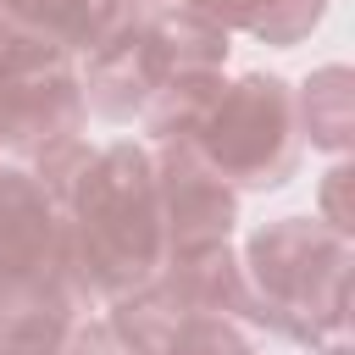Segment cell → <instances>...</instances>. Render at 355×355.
<instances>
[{
    "label": "cell",
    "mask_w": 355,
    "mask_h": 355,
    "mask_svg": "<svg viewBox=\"0 0 355 355\" xmlns=\"http://www.w3.org/2000/svg\"><path fill=\"white\" fill-rule=\"evenodd\" d=\"M150 161H155V205H161L166 261L227 244L233 222H239V189L194 150V139H161Z\"/></svg>",
    "instance_id": "8992f818"
},
{
    "label": "cell",
    "mask_w": 355,
    "mask_h": 355,
    "mask_svg": "<svg viewBox=\"0 0 355 355\" xmlns=\"http://www.w3.org/2000/svg\"><path fill=\"white\" fill-rule=\"evenodd\" d=\"M155 355H255V344L227 316H183Z\"/></svg>",
    "instance_id": "5bb4252c"
},
{
    "label": "cell",
    "mask_w": 355,
    "mask_h": 355,
    "mask_svg": "<svg viewBox=\"0 0 355 355\" xmlns=\"http://www.w3.org/2000/svg\"><path fill=\"white\" fill-rule=\"evenodd\" d=\"M222 94V67H178L144 105V128L150 139H194V128L205 122L211 100Z\"/></svg>",
    "instance_id": "4fadbf2b"
},
{
    "label": "cell",
    "mask_w": 355,
    "mask_h": 355,
    "mask_svg": "<svg viewBox=\"0 0 355 355\" xmlns=\"http://www.w3.org/2000/svg\"><path fill=\"white\" fill-rule=\"evenodd\" d=\"M61 205V261L89 305H111L150 283L166 261L155 161L144 144L116 139L83 161Z\"/></svg>",
    "instance_id": "6da1fadb"
},
{
    "label": "cell",
    "mask_w": 355,
    "mask_h": 355,
    "mask_svg": "<svg viewBox=\"0 0 355 355\" xmlns=\"http://www.w3.org/2000/svg\"><path fill=\"white\" fill-rule=\"evenodd\" d=\"M122 11H133V6H122V0H0L6 28H22L61 55H78V50L89 55L122 22Z\"/></svg>",
    "instance_id": "30bf717a"
},
{
    "label": "cell",
    "mask_w": 355,
    "mask_h": 355,
    "mask_svg": "<svg viewBox=\"0 0 355 355\" xmlns=\"http://www.w3.org/2000/svg\"><path fill=\"white\" fill-rule=\"evenodd\" d=\"M61 261V205L22 166L0 155V277L55 272Z\"/></svg>",
    "instance_id": "ba28073f"
},
{
    "label": "cell",
    "mask_w": 355,
    "mask_h": 355,
    "mask_svg": "<svg viewBox=\"0 0 355 355\" xmlns=\"http://www.w3.org/2000/svg\"><path fill=\"white\" fill-rule=\"evenodd\" d=\"M155 283L166 288V300L183 316H227V322L255 327V294H250V277H244V266H239V255L227 244L161 261Z\"/></svg>",
    "instance_id": "9c48e42d"
},
{
    "label": "cell",
    "mask_w": 355,
    "mask_h": 355,
    "mask_svg": "<svg viewBox=\"0 0 355 355\" xmlns=\"http://www.w3.org/2000/svg\"><path fill=\"white\" fill-rule=\"evenodd\" d=\"M200 17H211L222 33H250L261 44H300L322 17H327V0H178Z\"/></svg>",
    "instance_id": "8fae6325"
},
{
    "label": "cell",
    "mask_w": 355,
    "mask_h": 355,
    "mask_svg": "<svg viewBox=\"0 0 355 355\" xmlns=\"http://www.w3.org/2000/svg\"><path fill=\"white\" fill-rule=\"evenodd\" d=\"M344 189H349V161L338 155V161H333V172L322 178V222H327V227H338V233H349V205H344Z\"/></svg>",
    "instance_id": "9a60e30c"
},
{
    "label": "cell",
    "mask_w": 355,
    "mask_h": 355,
    "mask_svg": "<svg viewBox=\"0 0 355 355\" xmlns=\"http://www.w3.org/2000/svg\"><path fill=\"white\" fill-rule=\"evenodd\" d=\"M122 6H161V0H122Z\"/></svg>",
    "instance_id": "e0dca14e"
},
{
    "label": "cell",
    "mask_w": 355,
    "mask_h": 355,
    "mask_svg": "<svg viewBox=\"0 0 355 355\" xmlns=\"http://www.w3.org/2000/svg\"><path fill=\"white\" fill-rule=\"evenodd\" d=\"M94 311L67 266L33 277H0V355H61L78 316Z\"/></svg>",
    "instance_id": "52a82bcc"
},
{
    "label": "cell",
    "mask_w": 355,
    "mask_h": 355,
    "mask_svg": "<svg viewBox=\"0 0 355 355\" xmlns=\"http://www.w3.org/2000/svg\"><path fill=\"white\" fill-rule=\"evenodd\" d=\"M311 355H349V349H344V344L333 338V344H311Z\"/></svg>",
    "instance_id": "2e32d148"
},
{
    "label": "cell",
    "mask_w": 355,
    "mask_h": 355,
    "mask_svg": "<svg viewBox=\"0 0 355 355\" xmlns=\"http://www.w3.org/2000/svg\"><path fill=\"white\" fill-rule=\"evenodd\" d=\"M222 61H227V33L211 17L161 0V6L122 11V22L89 50L78 89L94 116L133 122L178 67H222Z\"/></svg>",
    "instance_id": "3957f363"
},
{
    "label": "cell",
    "mask_w": 355,
    "mask_h": 355,
    "mask_svg": "<svg viewBox=\"0 0 355 355\" xmlns=\"http://www.w3.org/2000/svg\"><path fill=\"white\" fill-rule=\"evenodd\" d=\"M244 277L255 294V327L300 349L333 344L349 327V233L322 216H283L250 233Z\"/></svg>",
    "instance_id": "7a4b0ae2"
},
{
    "label": "cell",
    "mask_w": 355,
    "mask_h": 355,
    "mask_svg": "<svg viewBox=\"0 0 355 355\" xmlns=\"http://www.w3.org/2000/svg\"><path fill=\"white\" fill-rule=\"evenodd\" d=\"M83 89L72 55L0 22V155L33 161L83 128Z\"/></svg>",
    "instance_id": "5b68a950"
},
{
    "label": "cell",
    "mask_w": 355,
    "mask_h": 355,
    "mask_svg": "<svg viewBox=\"0 0 355 355\" xmlns=\"http://www.w3.org/2000/svg\"><path fill=\"white\" fill-rule=\"evenodd\" d=\"M294 122L300 144H316L327 155H344L355 139V72L349 67H322L294 89Z\"/></svg>",
    "instance_id": "7c38bea8"
},
{
    "label": "cell",
    "mask_w": 355,
    "mask_h": 355,
    "mask_svg": "<svg viewBox=\"0 0 355 355\" xmlns=\"http://www.w3.org/2000/svg\"><path fill=\"white\" fill-rule=\"evenodd\" d=\"M194 150L244 194L283 189L300 166V122H294V89L277 72H244L239 83H222L205 122L194 128Z\"/></svg>",
    "instance_id": "277c9868"
}]
</instances>
